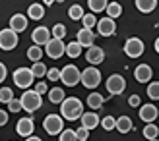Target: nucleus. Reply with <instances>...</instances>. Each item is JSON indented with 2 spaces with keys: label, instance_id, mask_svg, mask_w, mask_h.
Returning <instances> with one entry per match:
<instances>
[{
  "label": "nucleus",
  "instance_id": "6e6552de",
  "mask_svg": "<svg viewBox=\"0 0 159 141\" xmlns=\"http://www.w3.org/2000/svg\"><path fill=\"white\" fill-rule=\"evenodd\" d=\"M144 43H142V39L138 37H130L128 41L124 43V54L130 58H140L142 54H144Z\"/></svg>",
  "mask_w": 159,
  "mask_h": 141
},
{
  "label": "nucleus",
  "instance_id": "4468645a",
  "mask_svg": "<svg viewBox=\"0 0 159 141\" xmlns=\"http://www.w3.org/2000/svg\"><path fill=\"white\" fill-rule=\"evenodd\" d=\"M85 60L89 62V66H99L105 60V50L101 46H89L85 52Z\"/></svg>",
  "mask_w": 159,
  "mask_h": 141
},
{
  "label": "nucleus",
  "instance_id": "423d86ee",
  "mask_svg": "<svg viewBox=\"0 0 159 141\" xmlns=\"http://www.w3.org/2000/svg\"><path fill=\"white\" fill-rule=\"evenodd\" d=\"M45 52H47V56L49 58H54V60H58L60 56H64L66 54V45L62 39H51L49 43L45 45Z\"/></svg>",
  "mask_w": 159,
  "mask_h": 141
},
{
  "label": "nucleus",
  "instance_id": "72a5a7b5",
  "mask_svg": "<svg viewBox=\"0 0 159 141\" xmlns=\"http://www.w3.org/2000/svg\"><path fill=\"white\" fill-rule=\"evenodd\" d=\"M58 141H78V135H76V130H62L60 131V137Z\"/></svg>",
  "mask_w": 159,
  "mask_h": 141
},
{
  "label": "nucleus",
  "instance_id": "dca6fc26",
  "mask_svg": "<svg viewBox=\"0 0 159 141\" xmlns=\"http://www.w3.org/2000/svg\"><path fill=\"white\" fill-rule=\"evenodd\" d=\"M35 130V122L31 118H20L18 124H16V131L21 135V137H29Z\"/></svg>",
  "mask_w": 159,
  "mask_h": 141
},
{
  "label": "nucleus",
  "instance_id": "c85d7f7f",
  "mask_svg": "<svg viewBox=\"0 0 159 141\" xmlns=\"http://www.w3.org/2000/svg\"><path fill=\"white\" fill-rule=\"evenodd\" d=\"M41 56H43V50H41V46H39V45L29 46V50H27V58H29L31 62H39V60H41Z\"/></svg>",
  "mask_w": 159,
  "mask_h": 141
},
{
  "label": "nucleus",
  "instance_id": "9d476101",
  "mask_svg": "<svg viewBox=\"0 0 159 141\" xmlns=\"http://www.w3.org/2000/svg\"><path fill=\"white\" fill-rule=\"evenodd\" d=\"M107 91L111 93V95H120V93L126 89V81H124V77L120 74H113L107 79Z\"/></svg>",
  "mask_w": 159,
  "mask_h": 141
},
{
  "label": "nucleus",
  "instance_id": "393cba45",
  "mask_svg": "<svg viewBox=\"0 0 159 141\" xmlns=\"http://www.w3.org/2000/svg\"><path fill=\"white\" fill-rule=\"evenodd\" d=\"M82 49H84V46L80 45L78 41H74V43H68V45H66V54H68L70 58H78L80 54H82Z\"/></svg>",
  "mask_w": 159,
  "mask_h": 141
},
{
  "label": "nucleus",
  "instance_id": "2f4dec72",
  "mask_svg": "<svg viewBox=\"0 0 159 141\" xmlns=\"http://www.w3.org/2000/svg\"><path fill=\"white\" fill-rule=\"evenodd\" d=\"M82 23H84L85 29H93V27H97V18L93 15V12H91V14H84Z\"/></svg>",
  "mask_w": 159,
  "mask_h": 141
},
{
  "label": "nucleus",
  "instance_id": "20e7f679",
  "mask_svg": "<svg viewBox=\"0 0 159 141\" xmlns=\"http://www.w3.org/2000/svg\"><path fill=\"white\" fill-rule=\"evenodd\" d=\"M43 128L49 135H60V131L64 130V118L58 114H49L43 120Z\"/></svg>",
  "mask_w": 159,
  "mask_h": 141
},
{
  "label": "nucleus",
  "instance_id": "2eb2a0df",
  "mask_svg": "<svg viewBox=\"0 0 159 141\" xmlns=\"http://www.w3.org/2000/svg\"><path fill=\"white\" fill-rule=\"evenodd\" d=\"M134 77H136V81H140V83L152 81V77H153V70H152V66H148V64H140V66H136V70H134Z\"/></svg>",
  "mask_w": 159,
  "mask_h": 141
},
{
  "label": "nucleus",
  "instance_id": "f03ea898",
  "mask_svg": "<svg viewBox=\"0 0 159 141\" xmlns=\"http://www.w3.org/2000/svg\"><path fill=\"white\" fill-rule=\"evenodd\" d=\"M21 108L25 112H35L43 106V99L35 89H25V93H21Z\"/></svg>",
  "mask_w": 159,
  "mask_h": 141
},
{
  "label": "nucleus",
  "instance_id": "09e8293b",
  "mask_svg": "<svg viewBox=\"0 0 159 141\" xmlns=\"http://www.w3.org/2000/svg\"><path fill=\"white\" fill-rule=\"evenodd\" d=\"M148 141H159V139H157V137H155V139H148Z\"/></svg>",
  "mask_w": 159,
  "mask_h": 141
},
{
  "label": "nucleus",
  "instance_id": "9b49d317",
  "mask_svg": "<svg viewBox=\"0 0 159 141\" xmlns=\"http://www.w3.org/2000/svg\"><path fill=\"white\" fill-rule=\"evenodd\" d=\"M97 29H99L101 37H111V35H115V31H116V23H115L113 18L105 15V18H101L97 21Z\"/></svg>",
  "mask_w": 159,
  "mask_h": 141
},
{
  "label": "nucleus",
  "instance_id": "f8f14e48",
  "mask_svg": "<svg viewBox=\"0 0 159 141\" xmlns=\"http://www.w3.org/2000/svg\"><path fill=\"white\" fill-rule=\"evenodd\" d=\"M52 39V33H51V29L49 27H45V25H41V27H37V29H33V33H31V41H33L35 45H47Z\"/></svg>",
  "mask_w": 159,
  "mask_h": 141
},
{
  "label": "nucleus",
  "instance_id": "f3484780",
  "mask_svg": "<svg viewBox=\"0 0 159 141\" xmlns=\"http://www.w3.org/2000/svg\"><path fill=\"white\" fill-rule=\"evenodd\" d=\"M10 29H14L16 33H21V31L27 29V15L23 14H14L10 18Z\"/></svg>",
  "mask_w": 159,
  "mask_h": 141
},
{
  "label": "nucleus",
  "instance_id": "c03bdc74",
  "mask_svg": "<svg viewBox=\"0 0 159 141\" xmlns=\"http://www.w3.org/2000/svg\"><path fill=\"white\" fill-rule=\"evenodd\" d=\"M140 103H142V100H140L138 95H132V97L128 99V105H130V106H140Z\"/></svg>",
  "mask_w": 159,
  "mask_h": 141
},
{
  "label": "nucleus",
  "instance_id": "a18cd8bd",
  "mask_svg": "<svg viewBox=\"0 0 159 141\" xmlns=\"http://www.w3.org/2000/svg\"><path fill=\"white\" fill-rule=\"evenodd\" d=\"M25 141H43V139H41V137H37V135H29Z\"/></svg>",
  "mask_w": 159,
  "mask_h": 141
},
{
  "label": "nucleus",
  "instance_id": "473e14b6",
  "mask_svg": "<svg viewBox=\"0 0 159 141\" xmlns=\"http://www.w3.org/2000/svg\"><path fill=\"white\" fill-rule=\"evenodd\" d=\"M12 99H14V91L10 87H2V89H0V103H2V105H8Z\"/></svg>",
  "mask_w": 159,
  "mask_h": 141
},
{
  "label": "nucleus",
  "instance_id": "3c124183",
  "mask_svg": "<svg viewBox=\"0 0 159 141\" xmlns=\"http://www.w3.org/2000/svg\"><path fill=\"white\" fill-rule=\"evenodd\" d=\"M57 2H64V0H57Z\"/></svg>",
  "mask_w": 159,
  "mask_h": 141
},
{
  "label": "nucleus",
  "instance_id": "c9c22d12",
  "mask_svg": "<svg viewBox=\"0 0 159 141\" xmlns=\"http://www.w3.org/2000/svg\"><path fill=\"white\" fill-rule=\"evenodd\" d=\"M101 126H103V130L111 131V130H115V128H116V120L113 118V116H105V118L101 120Z\"/></svg>",
  "mask_w": 159,
  "mask_h": 141
},
{
  "label": "nucleus",
  "instance_id": "a211bd4d",
  "mask_svg": "<svg viewBox=\"0 0 159 141\" xmlns=\"http://www.w3.org/2000/svg\"><path fill=\"white\" fill-rule=\"evenodd\" d=\"M80 122H82V126H84V128H87L89 131H91L93 128H97L99 124H101V122H99V116L95 114L93 110H89V112H84L82 116H80Z\"/></svg>",
  "mask_w": 159,
  "mask_h": 141
},
{
  "label": "nucleus",
  "instance_id": "5701e85b",
  "mask_svg": "<svg viewBox=\"0 0 159 141\" xmlns=\"http://www.w3.org/2000/svg\"><path fill=\"white\" fill-rule=\"evenodd\" d=\"M136 8L142 14H152L157 8V0H136Z\"/></svg>",
  "mask_w": 159,
  "mask_h": 141
},
{
  "label": "nucleus",
  "instance_id": "f257e3e1",
  "mask_svg": "<svg viewBox=\"0 0 159 141\" xmlns=\"http://www.w3.org/2000/svg\"><path fill=\"white\" fill-rule=\"evenodd\" d=\"M84 114V105L82 100L76 99V97H68L60 103V116L68 122H74L80 120V116Z\"/></svg>",
  "mask_w": 159,
  "mask_h": 141
},
{
  "label": "nucleus",
  "instance_id": "cd10ccee",
  "mask_svg": "<svg viewBox=\"0 0 159 141\" xmlns=\"http://www.w3.org/2000/svg\"><path fill=\"white\" fill-rule=\"evenodd\" d=\"M142 134H144V137H146V139H155V137L159 135V128L155 126L153 122H152V124H146V126H144V131H142Z\"/></svg>",
  "mask_w": 159,
  "mask_h": 141
},
{
  "label": "nucleus",
  "instance_id": "e433bc0d",
  "mask_svg": "<svg viewBox=\"0 0 159 141\" xmlns=\"http://www.w3.org/2000/svg\"><path fill=\"white\" fill-rule=\"evenodd\" d=\"M66 33H68V31H66V27L62 25V23H57V25L52 27V37L54 39H64Z\"/></svg>",
  "mask_w": 159,
  "mask_h": 141
},
{
  "label": "nucleus",
  "instance_id": "8fccbe9b",
  "mask_svg": "<svg viewBox=\"0 0 159 141\" xmlns=\"http://www.w3.org/2000/svg\"><path fill=\"white\" fill-rule=\"evenodd\" d=\"M78 141H87V139H78Z\"/></svg>",
  "mask_w": 159,
  "mask_h": 141
},
{
  "label": "nucleus",
  "instance_id": "a19ab883",
  "mask_svg": "<svg viewBox=\"0 0 159 141\" xmlns=\"http://www.w3.org/2000/svg\"><path fill=\"white\" fill-rule=\"evenodd\" d=\"M35 91L39 93V95H43V93H49V87H47V83H45V81H39V83H37V87H35Z\"/></svg>",
  "mask_w": 159,
  "mask_h": 141
},
{
  "label": "nucleus",
  "instance_id": "79ce46f5",
  "mask_svg": "<svg viewBox=\"0 0 159 141\" xmlns=\"http://www.w3.org/2000/svg\"><path fill=\"white\" fill-rule=\"evenodd\" d=\"M6 124H8V112L0 108V128H2V126H6Z\"/></svg>",
  "mask_w": 159,
  "mask_h": 141
},
{
  "label": "nucleus",
  "instance_id": "ddd939ff",
  "mask_svg": "<svg viewBox=\"0 0 159 141\" xmlns=\"http://www.w3.org/2000/svg\"><path fill=\"white\" fill-rule=\"evenodd\" d=\"M138 114H140V120H142V122L152 124V122H155V120H157L159 110H157V106H155V105H142Z\"/></svg>",
  "mask_w": 159,
  "mask_h": 141
},
{
  "label": "nucleus",
  "instance_id": "b1692460",
  "mask_svg": "<svg viewBox=\"0 0 159 141\" xmlns=\"http://www.w3.org/2000/svg\"><path fill=\"white\" fill-rule=\"evenodd\" d=\"M87 6H89V10L93 14H99V12H105L109 2L107 0H87Z\"/></svg>",
  "mask_w": 159,
  "mask_h": 141
},
{
  "label": "nucleus",
  "instance_id": "c756f323",
  "mask_svg": "<svg viewBox=\"0 0 159 141\" xmlns=\"http://www.w3.org/2000/svg\"><path fill=\"white\" fill-rule=\"evenodd\" d=\"M84 8L82 6H80V4H74V6H70V10H68V15H70V18H72L74 21H78V19H82L84 18Z\"/></svg>",
  "mask_w": 159,
  "mask_h": 141
},
{
  "label": "nucleus",
  "instance_id": "39448f33",
  "mask_svg": "<svg viewBox=\"0 0 159 141\" xmlns=\"http://www.w3.org/2000/svg\"><path fill=\"white\" fill-rule=\"evenodd\" d=\"M80 83H84V87H87V89L99 87V83H101V72L97 70V66L85 68L84 72H82V81H80Z\"/></svg>",
  "mask_w": 159,
  "mask_h": 141
},
{
  "label": "nucleus",
  "instance_id": "6ab92c4d",
  "mask_svg": "<svg viewBox=\"0 0 159 141\" xmlns=\"http://www.w3.org/2000/svg\"><path fill=\"white\" fill-rule=\"evenodd\" d=\"M93 41H95V33L91 29H85V27H82L78 31V43L82 45V46H93Z\"/></svg>",
  "mask_w": 159,
  "mask_h": 141
},
{
  "label": "nucleus",
  "instance_id": "ea45409f",
  "mask_svg": "<svg viewBox=\"0 0 159 141\" xmlns=\"http://www.w3.org/2000/svg\"><path fill=\"white\" fill-rule=\"evenodd\" d=\"M76 135H78V139H87V137H89V130L84 128V126H80L76 130Z\"/></svg>",
  "mask_w": 159,
  "mask_h": 141
},
{
  "label": "nucleus",
  "instance_id": "0eeeda50",
  "mask_svg": "<svg viewBox=\"0 0 159 141\" xmlns=\"http://www.w3.org/2000/svg\"><path fill=\"white\" fill-rule=\"evenodd\" d=\"M35 75L31 72V68H18L14 72V83L18 85L20 89H27L31 83H33Z\"/></svg>",
  "mask_w": 159,
  "mask_h": 141
},
{
  "label": "nucleus",
  "instance_id": "58836bf2",
  "mask_svg": "<svg viewBox=\"0 0 159 141\" xmlns=\"http://www.w3.org/2000/svg\"><path fill=\"white\" fill-rule=\"evenodd\" d=\"M47 75H49V79H51V81H58V79H60V70L51 68L49 72H47Z\"/></svg>",
  "mask_w": 159,
  "mask_h": 141
},
{
  "label": "nucleus",
  "instance_id": "412c9836",
  "mask_svg": "<svg viewBox=\"0 0 159 141\" xmlns=\"http://www.w3.org/2000/svg\"><path fill=\"white\" fill-rule=\"evenodd\" d=\"M87 106L89 108H93V110H97V108H101L103 106V103H105V97L103 95H99V93H89L87 95Z\"/></svg>",
  "mask_w": 159,
  "mask_h": 141
},
{
  "label": "nucleus",
  "instance_id": "7ed1b4c3",
  "mask_svg": "<svg viewBox=\"0 0 159 141\" xmlns=\"http://www.w3.org/2000/svg\"><path fill=\"white\" fill-rule=\"evenodd\" d=\"M60 81L66 85V87H74L82 81V72L74 66V64H68L60 70Z\"/></svg>",
  "mask_w": 159,
  "mask_h": 141
},
{
  "label": "nucleus",
  "instance_id": "de8ad7c7",
  "mask_svg": "<svg viewBox=\"0 0 159 141\" xmlns=\"http://www.w3.org/2000/svg\"><path fill=\"white\" fill-rule=\"evenodd\" d=\"M155 52H157V54H159V37H157V39H155Z\"/></svg>",
  "mask_w": 159,
  "mask_h": 141
},
{
  "label": "nucleus",
  "instance_id": "1a4fd4ad",
  "mask_svg": "<svg viewBox=\"0 0 159 141\" xmlns=\"http://www.w3.org/2000/svg\"><path fill=\"white\" fill-rule=\"evenodd\" d=\"M16 46H18V33L10 27L0 31V49L2 50H14Z\"/></svg>",
  "mask_w": 159,
  "mask_h": 141
},
{
  "label": "nucleus",
  "instance_id": "7c9ffc66",
  "mask_svg": "<svg viewBox=\"0 0 159 141\" xmlns=\"http://www.w3.org/2000/svg\"><path fill=\"white\" fill-rule=\"evenodd\" d=\"M31 72H33L35 77H43V75H47V72H49V70H47V66L43 64L41 60H39V62H33V66H31Z\"/></svg>",
  "mask_w": 159,
  "mask_h": 141
},
{
  "label": "nucleus",
  "instance_id": "37998d69",
  "mask_svg": "<svg viewBox=\"0 0 159 141\" xmlns=\"http://www.w3.org/2000/svg\"><path fill=\"white\" fill-rule=\"evenodd\" d=\"M6 75H8V70H6V66H4V62H0V83L6 79Z\"/></svg>",
  "mask_w": 159,
  "mask_h": 141
},
{
  "label": "nucleus",
  "instance_id": "bb28decb",
  "mask_svg": "<svg viewBox=\"0 0 159 141\" xmlns=\"http://www.w3.org/2000/svg\"><path fill=\"white\" fill-rule=\"evenodd\" d=\"M64 99H66V95H64V91H62L60 87H52L49 91V100L51 103H62Z\"/></svg>",
  "mask_w": 159,
  "mask_h": 141
},
{
  "label": "nucleus",
  "instance_id": "aec40b11",
  "mask_svg": "<svg viewBox=\"0 0 159 141\" xmlns=\"http://www.w3.org/2000/svg\"><path fill=\"white\" fill-rule=\"evenodd\" d=\"M116 130L120 131V134H128V131H132L134 124H132L130 116H120V118H116Z\"/></svg>",
  "mask_w": 159,
  "mask_h": 141
},
{
  "label": "nucleus",
  "instance_id": "a878e982",
  "mask_svg": "<svg viewBox=\"0 0 159 141\" xmlns=\"http://www.w3.org/2000/svg\"><path fill=\"white\" fill-rule=\"evenodd\" d=\"M107 15L109 18H113V19H116L118 15H122V6L118 4V2H109V6H107Z\"/></svg>",
  "mask_w": 159,
  "mask_h": 141
},
{
  "label": "nucleus",
  "instance_id": "49530a36",
  "mask_svg": "<svg viewBox=\"0 0 159 141\" xmlns=\"http://www.w3.org/2000/svg\"><path fill=\"white\" fill-rule=\"evenodd\" d=\"M52 2H57V0H43L45 6H52Z\"/></svg>",
  "mask_w": 159,
  "mask_h": 141
},
{
  "label": "nucleus",
  "instance_id": "4be33fe9",
  "mask_svg": "<svg viewBox=\"0 0 159 141\" xmlns=\"http://www.w3.org/2000/svg\"><path fill=\"white\" fill-rule=\"evenodd\" d=\"M27 18H31V19H43L45 18V6L43 4H31L27 8Z\"/></svg>",
  "mask_w": 159,
  "mask_h": 141
},
{
  "label": "nucleus",
  "instance_id": "f704fd0d",
  "mask_svg": "<svg viewBox=\"0 0 159 141\" xmlns=\"http://www.w3.org/2000/svg\"><path fill=\"white\" fill-rule=\"evenodd\" d=\"M148 97L153 99V100L159 99V81H152L148 85Z\"/></svg>",
  "mask_w": 159,
  "mask_h": 141
},
{
  "label": "nucleus",
  "instance_id": "4c0bfd02",
  "mask_svg": "<svg viewBox=\"0 0 159 141\" xmlns=\"http://www.w3.org/2000/svg\"><path fill=\"white\" fill-rule=\"evenodd\" d=\"M8 110H10V112H20V110H23V108H21V100L20 99H12L10 103H8Z\"/></svg>",
  "mask_w": 159,
  "mask_h": 141
}]
</instances>
